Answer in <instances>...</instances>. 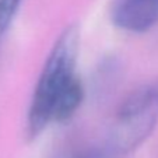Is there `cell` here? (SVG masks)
<instances>
[{"mask_svg":"<svg viewBox=\"0 0 158 158\" xmlns=\"http://www.w3.org/2000/svg\"><path fill=\"white\" fill-rule=\"evenodd\" d=\"M80 52V27L70 24L55 41L34 88L25 120L30 140H35L52 123V112L59 97L78 77L76 73Z\"/></svg>","mask_w":158,"mask_h":158,"instance_id":"6da1fadb","label":"cell"},{"mask_svg":"<svg viewBox=\"0 0 158 158\" xmlns=\"http://www.w3.org/2000/svg\"><path fill=\"white\" fill-rule=\"evenodd\" d=\"M109 17L119 30L144 34L158 23V0H114Z\"/></svg>","mask_w":158,"mask_h":158,"instance_id":"3957f363","label":"cell"},{"mask_svg":"<svg viewBox=\"0 0 158 158\" xmlns=\"http://www.w3.org/2000/svg\"><path fill=\"white\" fill-rule=\"evenodd\" d=\"M84 97H85V89H84L83 81L80 80V77H77L55 104L53 112H52V123L69 122L80 109Z\"/></svg>","mask_w":158,"mask_h":158,"instance_id":"277c9868","label":"cell"},{"mask_svg":"<svg viewBox=\"0 0 158 158\" xmlns=\"http://www.w3.org/2000/svg\"><path fill=\"white\" fill-rule=\"evenodd\" d=\"M158 125V77L127 94L115 112L106 140L85 158H122L131 154Z\"/></svg>","mask_w":158,"mask_h":158,"instance_id":"7a4b0ae2","label":"cell"},{"mask_svg":"<svg viewBox=\"0 0 158 158\" xmlns=\"http://www.w3.org/2000/svg\"><path fill=\"white\" fill-rule=\"evenodd\" d=\"M24 0H0V42L10 30Z\"/></svg>","mask_w":158,"mask_h":158,"instance_id":"5b68a950","label":"cell"}]
</instances>
